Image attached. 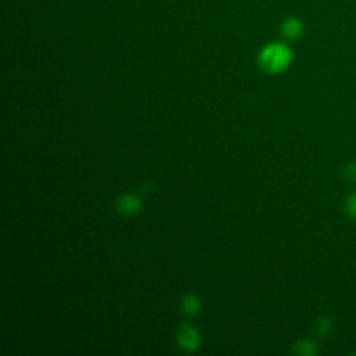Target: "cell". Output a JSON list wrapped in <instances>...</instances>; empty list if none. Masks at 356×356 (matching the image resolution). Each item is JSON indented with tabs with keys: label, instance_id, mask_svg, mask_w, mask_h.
I'll list each match as a JSON object with an SVG mask.
<instances>
[{
	"label": "cell",
	"instance_id": "1",
	"mask_svg": "<svg viewBox=\"0 0 356 356\" xmlns=\"http://www.w3.org/2000/svg\"><path fill=\"white\" fill-rule=\"evenodd\" d=\"M292 57V50L286 43L273 42L259 51L257 64L267 74H280L289 67Z\"/></svg>",
	"mask_w": 356,
	"mask_h": 356
},
{
	"label": "cell",
	"instance_id": "2",
	"mask_svg": "<svg viewBox=\"0 0 356 356\" xmlns=\"http://www.w3.org/2000/svg\"><path fill=\"white\" fill-rule=\"evenodd\" d=\"M281 35L285 40L288 42H296L302 38L303 35V31H305V26H303V22L300 18L298 17H288L282 21L281 24Z\"/></svg>",
	"mask_w": 356,
	"mask_h": 356
},
{
	"label": "cell",
	"instance_id": "3",
	"mask_svg": "<svg viewBox=\"0 0 356 356\" xmlns=\"http://www.w3.org/2000/svg\"><path fill=\"white\" fill-rule=\"evenodd\" d=\"M177 341L179 348L185 350H195L199 346L197 331L192 325H182L178 331Z\"/></svg>",
	"mask_w": 356,
	"mask_h": 356
},
{
	"label": "cell",
	"instance_id": "4",
	"mask_svg": "<svg viewBox=\"0 0 356 356\" xmlns=\"http://www.w3.org/2000/svg\"><path fill=\"white\" fill-rule=\"evenodd\" d=\"M140 209V200L131 193H125L115 200V210L124 216H132Z\"/></svg>",
	"mask_w": 356,
	"mask_h": 356
},
{
	"label": "cell",
	"instance_id": "5",
	"mask_svg": "<svg viewBox=\"0 0 356 356\" xmlns=\"http://www.w3.org/2000/svg\"><path fill=\"white\" fill-rule=\"evenodd\" d=\"M199 306H200L199 299L195 295H186L181 302V310L184 314H188V316L196 314L199 310Z\"/></svg>",
	"mask_w": 356,
	"mask_h": 356
},
{
	"label": "cell",
	"instance_id": "6",
	"mask_svg": "<svg viewBox=\"0 0 356 356\" xmlns=\"http://www.w3.org/2000/svg\"><path fill=\"white\" fill-rule=\"evenodd\" d=\"M293 350L299 355L305 356H313L317 353V346L313 341L310 339H300L296 343H293Z\"/></svg>",
	"mask_w": 356,
	"mask_h": 356
},
{
	"label": "cell",
	"instance_id": "7",
	"mask_svg": "<svg viewBox=\"0 0 356 356\" xmlns=\"http://www.w3.org/2000/svg\"><path fill=\"white\" fill-rule=\"evenodd\" d=\"M345 213L349 218L356 220V191H353L352 193L348 195L346 200H345Z\"/></svg>",
	"mask_w": 356,
	"mask_h": 356
},
{
	"label": "cell",
	"instance_id": "8",
	"mask_svg": "<svg viewBox=\"0 0 356 356\" xmlns=\"http://www.w3.org/2000/svg\"><path fill=\"white\" fill-rule=\"evenodd\" d=\"M331 328H332V323L330 318H321L317 324V331L320 335H328L331 332Z\"/></svg>",
	"mask_w": 356,
	"mask_h": 356
},
{
	"label": "cell",
	"instance_id": "9",
	"mask_svg": "<svg viewBox=\"0 0 356 356\" xmlns=\"http://www.w3.org/2000/svg\"><path fill=\"white\" fill-rule=\"evenodd\" d=\"M345 178L350 182H356V163L355 161H350L345 165Z\"/></svg>",
	"mask_w": 356,
	"mask_h": 356
}]
</instances>
